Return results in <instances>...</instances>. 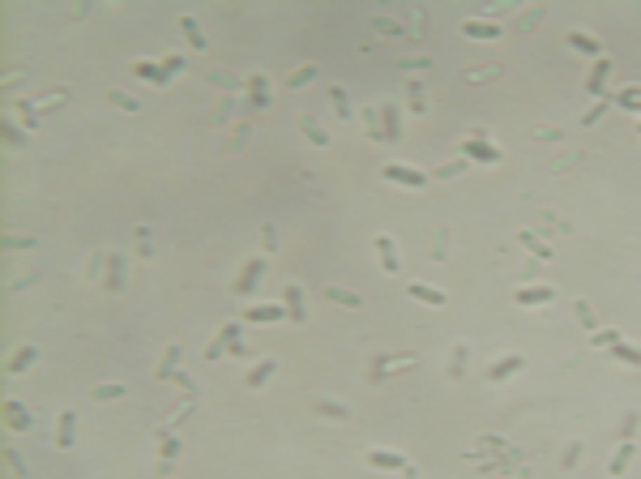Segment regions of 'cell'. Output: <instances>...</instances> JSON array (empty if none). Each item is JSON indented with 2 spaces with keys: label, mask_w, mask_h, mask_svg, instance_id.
<instances>
[{
  "label": "cell",
  "mask_w": 641,
  "mask_h": 479,
  "mask_svg": "<svg viewBox=\"0 0 641 479\" xmlns=\"http://www.w3.org/2000/svg\"><path fill=\"white\" fill-rule=\"evenodd\" d=\"M368 466L372 471H406L410 462L402 454H394V449H368Z\"/></svg>",
  "instance_id": "11"
},
{
  "label": "cell",
  "mask_w": 641,
  "mask_h": 479,
  "mask_svg": "<svg viewBox=\"0 0 641 479\" xmlns=\"http://www.w3.org/2000/svg\"><path fill=\"white\" fill-rule=\"evenodd\" d=\"M470 163H466V158H453V163H445V167H436V180H453V176H462Z\"/></svg>",
  "instance_id": "43"
},
{
  "label": "cell",
  "mask_w": 641,
  "mask_h": 479,
  "mask_svg": "<svg viewBox=\"0 0 641 479\" xmlns=\"http://www.w3.org/2000/svg\"><path fill=\"white\" fill-rule=\"evenodd\" d=\"M283 308H287V321H295V326H304V321H308V308H304V291H299V283H287V291H283Z\"/></svg>",
  "instance_id": "9"
},
{
  "label": "cell",
  "mask_w": 641,
  "mask_h": 479,
  "mask_svg": "<svg viewBox=\"0 0 641 479\" xmlns=\"http://www.w3.org/2000/svg\"><path fill=\"white\" fill-rule=\"evenodd\" d=\"M406 295H410V300H419V304H432V308H441V304L449 300L441 287H427V283H406Z\"/></svg>",
  "instance_id": "20"
},
{
  "label": "cell",
  "mask_w": 641,
  "mask_h": 479,
  "mask_svg": "<svg viewBox=\"0 0 641 479\" xmlns=\"http://www.w3.org/2000/svg\"><path fill=\"white\" fill-rule=\"evenodd\" d=\"M163 69H167V73H180V69H184V56H167Z\"/></svg>",
  "instance_id": "54"
},
{
  "label": "cell",
  "mask_w": 641,
  "mask_h": 479,
  "mask_svg": "<svg viewBox=\"0 0 641 479\" xmlns=\"http://www.w3.org/2000/svg\"><path fill=\"white\" fill-rule=\"evenodd\" d=\"M607 73H611V60H603V65L590 73V94H603V86H607Z\"/></svg>",
  "instance_id": "41"
},
{
  "label": "cell",
  "mask_w": 641,
  "mask_h": 479,
  "mask_svg": "<svg viewBox=\"0 0 641 479\" xmlns=\"http://www.w3.org/2000/svg\"><path fill=\"white\" fill-rule=\"evenodd\" d=\"M368 26L377 30V34H389V39H406L402 22H394V18H385V13H372V18H368Z\"/></svg>",
  "instance_id": "28"
},
{
  "label": "cell",
  "mask_w": 641,
  "mask_h": 479,
  "mask_svg": "<svg viewBox=\"0 0 641 479\" xmlns=\"http://www.w3.org/2000/svg\"><path fill=\"white\" fill-rule=\"evenodd\" d=\"M633 458H637V445H633V441H620V445H616V454H611V462H607V475H616V479H620V475L633 466Z\"/></svg>",
  "instance_id": "16"
},
{
  "label": "cell",
  "mask_w": 641,
  "mask_h": 479,
  "mask_svg": "<svg viewBox=\"0 0 641 479\" xmlns=\"http://www.w3.org/2000/svg\"><path fill=\"white\" fill-rule=\"evenodd\" d=\"M137 257H154V244H150V231L137 227Z\"/></svg>",
  "instance_id": "46"
},
{
  "label": "cell",
  "mask_w": 641,
  "mask_h": 479,
  "mask_svg": "<svg viewBox=\"0 0 641 479\" xmlns=\"http://www.w3.org/2000/svg\"><path fill=\"white\" fill-rule=\"evenodd\" d=\"M381 133H385V141H402V120H398L394 103H381Z\"/></svg>",
  "instance_id": "23"
},
{
  "label": "cell",
  "mask_w": 641,
  "mask_h": 479,
  "mask_svg": "<svg viewBox=\"0 0 641 479\" xmlns=\"http://www.w3.org/2000/svg\"><path fill=\"white\" fill-rule=\"evenodd\" d=\"M244 321L248 326H274V321H287V308L283 304H252L244 312Z\"/></svg>",
  "instance_id": "7"
},
{
  "label": "cell",
  "mask_w": 641,
  "mask_h": 479,
  "mask_svg": "<svg viewBox=\"0 0 641 479\" xmlns=\"http://www.w3.org/2000/svg\"><path fill=\"white\" fill-rule=\"evenodd\" d=\"M18 112H22V120H26V129H39V103H30V98H22V103H18Z\"/></svg>",
  "instance_id": "42"
},
{
  "label": "cell",
  "mask_w": 641,
  "mask_h": 479,
  "mask_svg": "<svg viewBox=\"0 0 641 479\" xmlns=\"http://www.w3.org/2000/svg\"><path fill=\"white\" fill-rule=\"evenodd\" d=\"M0 133H5V141H9L13 150H22V146H30V141H26V133H18V129H13V120H9V116H5V120H0Z\"/></svg>",
  "instance_id": "36"
},
{
  "label": "cell",
  "mask_w": 641,
  "mask_h": 479,
  "mask_svg": "<svg viewBox=\"0 0 641 479\" xmlns=\"http://www.w3.org/2000/svg\"><path fill=\"white\" fill-rule=\"evenodd\" d=\"M488 77H496V69H474V73H466V82H488Z\"/></svg>",
  "instance_id": "53"
},
{
  "label": "cell",
  "mask_w": 641,
  "mask_h": 479,
  "mask_svg": "<svg viewBox=\"0 0 641 479\" xmlns=\"http://www.w3.org/2000/svg\"><path fill=\"white\" fill-rule=\"evenodd\" d=\"M205 77H209V82H214V86H227V90H240V86H244V82H240V77H231V73H219V69H209V73H205Z\"/></svg>",
  "instance_id": "44"
},
{
  "label": "cell",
  "mask_w": 641,
  "mask_h": 479,
  "mask_svg": "<svg viewBox=\"0 0 641 479\" xmlns=\"http://www.w3.org/2000/svg\"><path fill=\"white\" fill-rule=\"evenodd\" d=\"M410 112H415V116H423V112H427V103H423V86H419V77L410 82Z\"/></svg>",
  "instance_id": "45"
},
{
  "label": "cell",
  "mask_w": 641,
  "mask_h": 479,
  "mask_svg": "<svg viewBox=\"0 0 641 479\" xmlns=\"http://www.w3.org/2000/svg\"><path fill=\"white\" fill-rule=\"evenodd\" d=\"M180 34H184V43H188L193 51H205V47H209V39L201 34V26H197V18H188V13L180 18Z\"/></svg>",
  "instance_id": "24"
},
{
  "label": "cell",
  "mask_w": 641,
  "mask_h": 479,
  "mask_svg": "<svg viewBox=\"0 0 641 479\" xmlns=\"http://www.w3.org/2000/svg\"><path fill=\"white\" fill-rule=\"evenodd\" d=\"M240 338V326H223L219 334H214V343L205 347V359H223L227 351H231V343Z\"/></svg>",
  "instance_id": "13"
},
{
  "label": "cell",
  "mask_w": 641,
  "mask_h": 479,
  "mask_svg": "<svg viewBox=\"0 0 641 479\" xmlns=\"http://www.w3.org/2000/svg\"><path fill=\"white\" fill-rule=\"evenodd\" d=\"M372 248H377V261H381L385 274H402V257H398V244H394L389 236H377V240H372Z\"/></svg>",
  "instance_id": "5"
},
{
  "label": "cell",
  "mask_w": 641,
  "mask_h": 479,
  "mask_svg": "<svg viewBox=\"0 0 641 479\" xmlns=\"http://www.w3.org/2000/svg\"><path fill=\"white\" fill-rule=\"evenodd\" d=\"M402 475H406V479H415V466H406V471H402Z\"/></svg>",
  "instance_id": "56"
},
{
  "label": "cell",
  "mask_w": 641,
  "mask_h": 479,
  "mask_svg": "<svg viewBox=\"0 0 641 479\" xmlns=\"http://www.w3.org/2000/svg\"><path fill=\"white\" fill-rule=\"evenodd\" d=\"M363 120H368V137L372 141H385V133H381V108H363Z\"/></svg>",
  "instance_id": "35"
},
{
  "label": "cell",
  "mask_w": 641,
  "mask_h": 479,
  "mask_svg": "<svg viewBox=\"0 0 641 479\" xmlns=\"http://www.w3.org/2000/svg\"><path fill=\"white\" fill-rule=\"evenodd\" d=\"M577 462H581V445L573 441V445H569V454H564V471H573Z\"/></svg>",
  "instance_id": "50"
},
{
  "label": "cell",
  "mask_w": 641,
  "mask_h": 479,
  "mask_svg": "<svg viewBox=\"0 0 641 479\" xmlns=\"http://www.w3.org/2000/svg\"><path fill=\"white\" fill-rule=\"evenodd\" d=\"M107 98H112L120 112H141V103H137L133 94H124V90H107Z\"/></svg>",
  "instance_id": "37"
},
{
  "label": "cell",
  "mask_w": 641,
  "mask_h": 479,
  "mask_svg": "<svg viewBox=\"0 0 641 479\" xmlns=\"http://www.w3.org/2000/svg\"><path fill=\"white\" fill-rule=\"evenodd\" d=\"M607 351H611L620 364H633V368H641V347H633V343H624V338H620V343H616V347H607Z\"/></svg>",
  "instance_id": "32"
},
{
  "label": "cell",
  "mask_w": 641,
  "mask_h": 479,
  "mask_svg": "<svg viewBox=\"0 0 641 479\" xmlns=\"http://www.w3.org/2000/svg\"><path fill=\"white\" fill-rule=\"evenodd\" d=\"M427 65H432V60H427V56H415V60H402V69H427Z\"/></svg>",
  "instance_id": "55"
},
{
  "label": "cell",
  "mask_w": 641,
  "mask_h": 479,
  "mask_svg": "<svg viewBox=\"0 0 641 479\" xmlns=\"http://www.w3.org/2000/svg\"><path fill=\"white\" fill-rule=\"evenodd\" d=\"M180 355H184V347H167V355H163V364H158V381H171L176 377V364H180Z\"/></svg>",
  "instance_id": "31"
},
{
  "label": "cell",
  "mask_w": 641,
  "mask_h": 479,
  "mask_svg": "<svg viewBox=\"0 0 641 479\" xmlns=\"http://www.w3.org/2000/svg\"><path fill=\"white\" fill-rule=\"evenodd\" d=\"M34 359H39V347H34V343H22V347H18V351L9 355L5 372H9V377H18V372H26V368H30Z\"/></svg>",
  "instance_id": "14"
},
{
  "label": "cell",
  "mask_w": 641,
  "mask_h": 479,
  "mask_svg": "<svg viewBox=\"0 0 641 479\" xmlns=\"http://www.w3.org/2000/svg\"><path fill=\"white\" fill-rule=\"evenodd\" d=\"M462 158L466 163H500V146H488V137H466Z\"/></svg>",
  "instance_id": "4"
},
{
  "label": "cell",
  "mask_w": 641,
  "mask_h": 479,
  "mask_svg": "<svg viewBox=\"0 0 641 479\" xmlns=\"http://www.w3.org/2000/svg\"><path fill=\"white\" fill-rule=\"evenodd\" d=\"M552 300H556V287H552V283H539V287H517V291H513V304H522V308L552 304Z\"/></svg>",
  "instance_id": "6"
},
{
  "label": "cell",
  "mask_w": 641,
  "mask_h": 479,
  "mask_svg": "<svg viewBox=\"0 0 641 479\" xmlns=\"http://www.w3.org/2000/svg\"><path fill=\"white\" fill-rule=\"evenodd\" d=\"M616 343H620L616 330H599V334H595V347H616Z\"/></svg>",
  "instance_id": "48"
},
{
  "label": "cell",
  "mask_w": 641,
  "mask_h": 479,
  "mask_svg": "<svg viewBox=\"0 0 641 479\" xmlns=\"http://www.w3.org/2000/svg\"><path fill=\"white\" fill-rule=\"evenodd\" d=\"M517 244H526L530 253H539L543 261H552V257H556V248H552V244H543V240L534 236V231H517Z\"/></svg>",
  "instance_id": "30"
},
{
  "label": "cell",
  "mask_w": 641,
  "mask_h": 479,
  "mask_svg": "<svg viewBox=\"0 0 641 479\" xmlns=\"http://www.w3.org/2000/svg\"><path fill=\"white\" fill-rule=\"evenodd\" d=\"M522 368H526L522 355H505V359H496V364L488 368V381H509V377H517Z\"/></svg>",
  "instance_id": "15"
},
{
  "label": "cell",
  "mask_w": 641,
  "mask_h": 479,
  "mask_svg": "<svg viewBox=\"0 0 641 479\" xmlns=\"http://www.w3.org/2000/svg\"><path fill=\"white\" fill-rule=\"evenodd\" d=\"M5 466H9V475H13V479H30V466L22 462V454H18V449H5Z\"/></svg>",
  "instance_id": "34"
},
{
  "label": "cell",
  "mask_w": 641,
  "mask_h": 479,
  "mask_svg": "<svg viewBox=\"0 0 641 479\" xmlns=\"http://www.w3.org/2000/svg\"><path fill=\"white\" fill-rule=\"evenodd\" d=\"M316 411H320V415H330V419H351V411H347L342 402H330V398H320V402H316Z\"/></svg>",
  "instance_id": "40"
},
{
  "label": "cell",
  "mask_w": 641,
  "mask_h": 479,
  "mask_svg": "<svg viewBox=\"0 0 641 479\" xmlns=\"http://www.w3.org/2000/svg\"><path fill=\"white\" fill-rule=\"evenodd\" d=\"M261 274H265V257H248L244 270H240V279L231 283V291H235V295H252V291L261 287Z\"/></svg>",
  "instance_id": "2"
},
{
  "label": "cell",
  "mask_w": 641,
  "mask_h": 479,
  "mask_svg": "<svg viewBox=\"0 0 641 479\" xmlns=\"http://www.w3.org/2000/svg\"><path fill=\"white\" fill-rule=\"evenodd\" d=\"M312 77H316V65H299V69L287 77V86H291V90H299V86H308Z\"/></svg>",
  "instance_id": "38"
},
{
  "label": "cell",
  "mask_w": 641,
  "mask_h": 479,
  "mask_svg": "<svg viewBox=\"0 0 641 479\" xmlns=\"http://www.w3.org/2000/svg\"><path fill=\"white\" fill-rule=\"evenodd\" d=\"M325 300H330V304H338V308H363V295H359V291H351V287H334V283L325 287Z\"/></svg>",
  "instance_id": "25"
},
{
  "label": "cell",
  "mask_w": 641,
  "mask_h": 479,
  "mask_svg": "<svg viewBox=\"0 0 641 479\" xmlns=\"http://www.w3.org/2000/svg\"><path fill=\"white\" fill-rule=\"evenodd\" d=\"M176 454H180V441H176V437H171L167 428H158V466H163V475L171 471Z\"/></svg>",
  "instance_id": "21"
},
{
  "label": "cell",
  "mask_w": 641,
  "mask_h": 479,
  "mask_svg": "<svg viewBox=\"0 0 641 479\" xmlns=\"http://www.w3.org/2000/svg\"><path fill=\"white\" fill-rule=\"evenodd\" d=\"M569 47L581 51V56H599V51H603V43H599L590 30H573V34H569Z\"/></svg>",
  "instance_id": "26"
},
{
  "label": "cell",
  "mask_w": 641,
  "mask_h": 479,
  "mask_svg": "<svg viewBox=\"0 0 641 479\" xmlns=\"http://www.w3.org/2000/svg\"><path fill=\"white\" fill-rule=\"evenodd\" d=\"M299 133H304V137H308L312 146H330V133L320 129V120H316V116H308V112L299 116Z\"/></svg>",
  "instance_id": "27"
},
{
  "label": "cell",
  "mask_w": 641,
  "mask_h": 479,
  "mask_svg": "<svg viewBox=\"0 0 641 479\" xmlns=\"http://www.w3.org/2000/svg\"><path fill=\"white\" fill-rule=\"evenodd\" d=\"M462 34H470V39H500V26H496L492 18H466V22H462Z\"/></svg>",
  "instance_id": "18"
},
{
  "label": "cell",
  "mask_w": 641,
  "mask_h": 479,
  "mask_svg": "<svg viewBox=\"0 0 641 479\" xmlns=\"http://www.w3.org/2000/svg\"><path fill=\"white\" fill-rule=\"evenodd\" d=\"M573 312H577V321H581L585 330H595V326H599V312L590 308V300H573Z\"/></svg>",
  "instance_id": "33"
},
{
  "label": "cell",
  "mask_w": 641,
  "mask_h": 479,
  "mask_svg": "<svg viewBox=\"0 0 641 479\" xmlns=\"http://www.w3.org/2000/svg\"><path fill=\"white\" fill-rule=\"evenodd\" d=\"M133 73H137L141 82H154V86H167V82H171V73L158 65V60H133Z\"/></svg>",
  "instance_id": "19"
},
{
  "label": "cell",
  "mask_w": 641,
  "mask_h": 479,
  "mask_svg": "<svg viewBox=\"0 0 641 479\" xmlns=\"http://www.w3.org/2000/svg\"><path fill=\"white\" fill-rule=\"evenodd\" d=\"M77 441V411H60L56 419V449H73Z\"/></svg>",
  "instance_id": "10"
},
{
  "label": "cell",
  "mask_w": 641,
  "mask_h": 479,
  "mask_svg": "<svg viewBox=\"0 0 641 479\" xmlns=\"http://www.w3.org/2000/svg\"><path fill=\"white\" fill-rule=\"evenodd\" d=\"M0 244H5V248H34L30 236H0Z\"/></svg>",
  "instance_id": "47"
},
{
  "label": "cell",
  "mask_w": 641,
  "mask_h": 479,
  "mask_svg": "<svg viewBox=\"0 0 641 479\" xmlns=\"http://www.w3.org/2000/svg\"><path fill=\"white\" fill-rule=\"evenodd\" d=\"M633 428H637V415H624V423H620V437L628 441V437H633Z\"/></svg>",
  "instance_id": "52"
},
{
  "label": "cell",
  "mask_w": 641,
  "mask_h": 479,
  "mask_svg": "<svg viewBox=\"0 0 641 479\" xmlns=\"http://www.w3.org/2000/svg\"><path fill=\"white\" fill-rule=\"evenodd\" d=\"M330 103L338 108L342 120H351V103H347V90H342V86H330Z\"/></svg>",
  "instance_id": "39"
},
{
  "label": "cell",
  "mask_w": 641,
  "mask_h": 479,
  "mask_svg": "<svg viewBox=\"0 0 641 479\" xmlns=\"http://www.w3.org/2000/svg\"><path fill=\"white\" fill-rule=\"evenodd\" d=\"M462 364H466V347L453 351V364H449V377H462Z\"/></svg>",
  "instance_id": "49"
},
{
  "label": "cell",
  "mask_w": 641,
  "mask_h": 479,
  "mask_svg": "<svg viewBox=\"0 0 641 479\" xmlns=\"http://www.w3.org/2000/svg\"><path fill=\"white\" fill-rule=\"evenodd\" d=\"M124 394H129L124 381H107V385H94V390H90L94 402H116V398H124Z\"/></svg>",
  "instance_id": "29"
},
{
  "label": "cell",
  "mask_w": 641,
  "mask_h": 479,
  "mask_svg": "<svg viewBox=\"0 0 641 479\" xmlns=\"http://www.w3.org/2000/svg\"><path fill=\"white\" fill-rule=\"evenodd\" d=\"M381 176L389 180V184H402V189H427V172H419V167H410V163H385L381 167Z\"/></svg>",
  "instance_id": "1"
},
{
  "label": "cell",
  "mask_w": 641,
  "mask_h": 479,
  "mask_svg": "<svg viewBox=\"0 0 641 479\" xmlns=\"http://www.w3.org/2000/svg\"><path fill=\"white\" fill-rule=\"evenodd\" d=\"M274 372H278V359H270V355H265V359H257V364L248 368V377H244V385H248V390H261L265 381H270V377H274Z\"/></svg>",
  "instance_id": "12"
},
{
  "label": "cell",
  "mask_w": 641,
  "mask_h": 479,
  "mask_svg": "<svg viewBox=\"0 0 641 479\" xmlns=\"http://www.w3.org/2000/svg\"><path fill=\"white\" fill-rule=\"evenodd\" d=\"M107 291H124V253H107Z\"/></svg>",
  "instance_id": "22"
},
{
  "label": "cell",
  "mask_w": 641,
  "mask_h": 479,
  "mask_svg": "<svg viewBox=\"0 0 641 479\" xmlns=\"http://www.w3.org/2000/svg\"><path fill=\"white\" fill-rule=\"evenodd\" d=\"M415 364H419L415 355H385V351H377V355H372V381H389L394 368H415Z\"/></svg>",
  "instance_id": "3"
},
{
  "label": "cell",
  "mask_w": 641,
  "mask_h": 479,
  "mask_svg": "<svg viewBox=\"0 0 641 479\" xmlns=\"http://www.w3.org/2000/svg\"><path fill=\"white\" fill-rule=\"evenodd\" d=\"M603 108H611V103H607V98H599V103H595V108H590V112H585V124H595V120L603 116Z\"/></svg>",
  "instance_id": "51"
},
{
  "label": "cell",
  "mask_w": 641,
  "mask_h": 479,
  "mask_svg": "<svg viewBox=\"0 0 641 479\" xmlns=\"http://www.w3.org/2000/svg\"><path fill=\"white\" fill-rule=\"evenodd\" d=\"M34 423V415L26 411V402H18V398H5V428L9 433H26Z\"/></svg>",
  "instance_id": "8"
},
{
  "label": "cell",
  "mask_w": 641,
  "mask_h": 479,
  "mask_svg": "<svg viewBox=\"0 0 641 479\" xmlns=\"http://www.w3.org/2000/svg\"><path fill=\"white\" fill-rule=\"evenodd\" d=\"M244 86L252 90V98H248V108H252V112H261V108H270V82H265V73H252V77H248Z\"/></svg>",
  "instance_id": "17"
}]
</instances>
